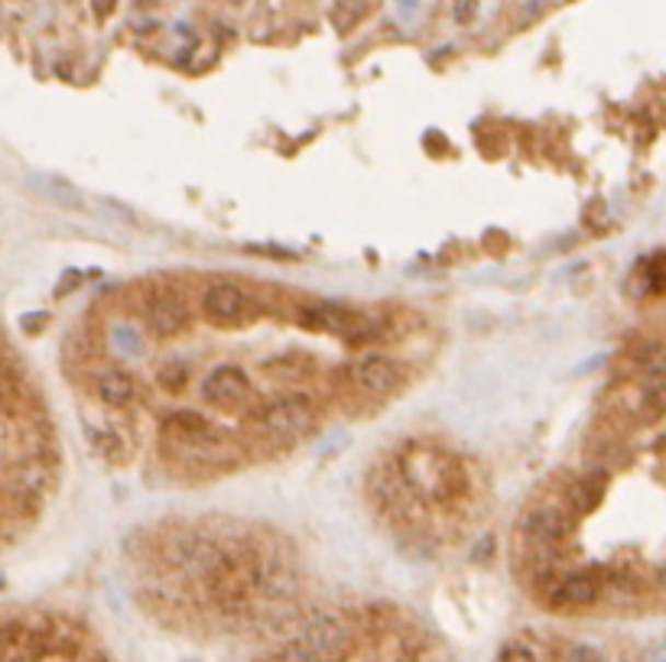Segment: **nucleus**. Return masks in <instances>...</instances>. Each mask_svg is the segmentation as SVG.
<instances>
[{"label": "nucleus", "instance_id": "6", "mask_svg": "<svg viewBox=\"0 0 666 662\" xmlns=\"http://www.w3.org/2000/svg\"><path fill=\"white\" fill-rule=\"evenodd\" d=\"M143 325L157 335V338H176L190 328V305L183 299V292L160 286L150 289L143 299Z\"/></svg>", "mask_w": 666, "mask_h": 662}, {"label": "nucleus", "instance_id": "20", "mask_svg": "<svg viewBox=\"0 0 666 662\" xmlns=\"http://www.w3.org/2000/svg\"><path fill=\"white\" fill-rule=\"evenodd\" d=\"M651 662H666V647H664V650H657V653L651 657Z\"/></svg>", "mask_w": 666, "mask_h": 662}, {"label": "nucleus", "instance_id": "17", "mask_svg": "<svg viewBox=\"0 0 666 662\" xmlns=\"http://www.w3.org/2000/svg\"><path fill=\"white\" fill-rule=\"evenodd\" d=\"M277 662H322V660H315L306 647H299V643H292V647H286L284 653L277 657Z\"/></svg>", "mask_w": 666, "mask_h": 662}, {"label": "nucleus", "instance_id": "7", "mask_svg": "<svg viewBox=\"0 0 666 662\" xmlns=\"http://www.w3.org/2000/svg\"><path fill=\"white\" fill-rule=\"evenodd\" d=\"M570 530L572 513L563 503H540L520 523V533L530 549H556L570 536Z\"/></svg>", "mask_w": 666, "mask_h": 662}, {"label": "nucleus", "instance_id": "15", "mask_svg": "<svg viewBox=\"0 0 666 662\" xmlns=\"http://www.w3.org/2000/svg\"><path fill=\"white\" fill-rule=\"evenodd\" d=\"M641 413L657 419L666 413V371H651L641 386Z\"/></svg>", "mask_w": 666, "mask_h": 662}, {"label": "nucleus", "instance_id": "12", "mask_svg": "<svg viewBox=\"0 0 666 662\" xmlns=\"http://www.w3.org/2000/svg\"><path fill=\"white\" fill-rule=\"evenodd\" d=\"M97 399L111 409H127L140 399V383L127 371H101L95 380Z\"/></svg>", "mask_w": 666, "mask_h": 662}, {"label": "nucleus", "instance_id": "18", "mask_svg": "<svg viewBox=\"0 0 666 662\" xmlns=\"http://www.w3.org/2000/svg\"><path fill=\"white\" fill-rule=\"evenodd\" d=\"M566 662H601V653L595 647H572Z\"/></svg>", "mask_w": 666, "mask_h": 662}, {"label": "nucleus", "instance_id": "1", "mask_svg": "<svg viewBox=\"0 0 666 662\" xmlns=\"http://www.w3.org/2000/svg\"><path fill=\"white\" fill-rule=\"evenodd\" d=\"M400 474L403 480L416 490V497L423 500H459L469 490V477L462 472L456 455L436 452V449H413L400 458Z\"/></svg>", "mask_w": 666, "mask_h": 662}, {"label": "nucleus", "instance_id": "16", "mask_svg": "<svg viewBox=\"0 0 666 662\" xmlns=\"http://www.w3.org/2000/svg\"><path fill=\"white\" fill-rule=\"evenodd\" d=\"M157 383L166 390V393H183L186 383H190V368L186 364H166L157 371Z\"/></svg>", "mask_w": 666, "mask_h": 662}, {"label": "nucleus", "instance_id": "21", "mask_svg": "<svg viewBox=\"0 0 666 662\" xmlns=\"http://www.w3.org/2000/svg\"><path fill=\"white\" fill-rule=\"evenodd\" d=\"M657 581L666 588V568H661V574H657Z\"/></svg>", "mask_w": 666, "mask_h": 662}, {"label": "nucleus", "instance_id": "5", "mask_svg": "<svg viewBox=\"0 0 666 662\" xmlns=\"http://www.w3.org/2000/svg\"><path fill=\"white\" fill-rule=\"evenodd\" d=\"M202 312L218 328H244L254 318V302L238 283H211L202 292Z\"/></svg>", "mask_w": 666, "mask_h": 662}, {"label": "nucleus", "instance_id": "13", "mask_svg": "<svg viewBox=\"0 0 666 662\" xmlns=\"http://www.w3.org/2000/svg\"><path fill=\"white\" fill-rule=\"evenodd\" d=\"M601 493H605V474L595 472V474H585V477H575V480H570L566 484V493H563V507L570 510L572 516H582V513H588V510H595L598 507V500H601Z\"/></svg>", "mask_w": 666, "mask_h": 662}, {"label": "nucleus", "instance_id": "4", "mask_svg": "<svg viewBox=\"0 0 666 662\" xmlns=\"http://www.w3.org/2000/svg\"><path fill=\"white\" fill-rule=\"evenodd\" d=\"M296 643L306 647L315 660L322 662H345L352 657V630L342 617H332V614L312 617L299 630Z\"/></svg>", "mask_w": 666, "mask_h": 662}, {"label": "nucleus", "instance_id": "9", "mask_svg": "<svg viewBox=\"0 0 666 662\" xmlns=\"http://www.w3.org/2000/svg\"><path fill=\"white\" fill-rule=\"evenodd\" d=\"M202 396L205 403L218 409H241L251 399V378L241 368H215L202 378Z\"/></svg>", "mask_w": 666, "mask_h": 662}, {"label": "nucleus", "instance_id": "2", "mask_svg": "<svg viewBox=\"0 0 666 662\" xmlns=\"http://www.w3.org/2000/svg\"><path fill=\"white\" fill-rule=\"evenodd\" d=\"M315 422V409L302 393H289V396H277L271 403L261 406L257 413V426L261 432L274 435V439H292L309 432Z\"/></svg>", "mask_w": 666, "mask_h": 662}, {"label": "nucleus", "instance_id": "8", "mask_svg": "<svg viewBox=\"0 0 666 662\" xmlns=\"http://www.w3.org/2000/svg\"><path fill=\"white\" fill-rule=\"evenodd\" d=\"M352 383L365 396H390L403 386V364L390 355H365L352 368Z\"/></svg>", "mask_w": 666, "mask_h": 662}, {"label": "nucleus", "instance_id": "11", "mask_svg": "<svg viewBox=\"0 0 666 662\" xmlns=\"http://www.w3.org/2000/svg\"><path fill=\"white\" fill-rule=\"evenodd\" d=\"M601 597V578L592 571H572L566 578L556 581L550 591V601L556 607H588Z\"/></svg>", "mask_w": 666, "mask_h": 662}, {"label": "nucleus", "instance_id": "3", "mask_svg": "<svg viewBox=\"0 0 666 662\" xmlns=\"http://www.w3.org/2000/svg\"><path fill=\"white\" fill-rule=\"evenodd\" d=\"M160 442H163V449H180V452L195 455V452L218 445V432H215L211 419L202 416L198 409H176L163 419Z\"/></svg>", "mask_w": 666, "mask_h": 662}, {"label": "nucleus", "instance_id": "14", "mask_svg": "<svg viewBox=\"0 0 666 662\" xmlns=\"http://www.w3.org/2000/svg\"><path fill=\"white\" fill-rule=\"evenodd\" d=\"M85 435L92 449L107 462H120L127 455V439L117 426H85Z\"/></svg>", "mask_w": 666, "mask_h": 662}, {"label": "nucleus", "instance_id": "19", "mask_svg": "<svg viewBox=\"0 0 666 662\" xmlns=\"http://www.w3.org/2000/svg\"><path fill=\"white\" fill-rule=\"evenodd\" d=\"M497 662H537V657H533L527 647H507V650L501 653V660Z\"/></svg>", "mask_w": 666, "mask_h": 662}, {"label": "nucleus", "instance_id": "10", "mask_svg": "<svg viewBox=\"0 0 666 662\" xmlns=\"http://www.w3.org/2000/svg\"><path fill=\"white\" fill-rule=\"evenodd\" d=\"M299 325L319 335H342L348 338L352 332H358L365 325V318L358 312H352L348 305L338 302H309L299 309Z\"/></svg>", "mask_w": 666, "mask_h": 662}]
</instances>
